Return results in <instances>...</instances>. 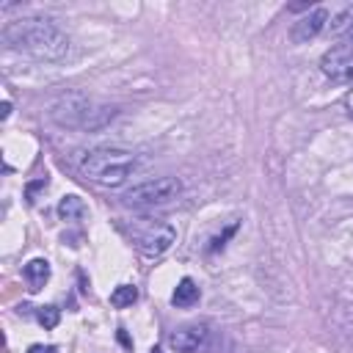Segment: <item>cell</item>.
<instances>
[{"label":"cell","mask_w":353,"mask_h":353,"mask_svg":"<svg viewBox=\"0 0 353 353\" xmlns=\"http://www.w3.org/2000/svg\"><path fill=\"white\" fill-rule=\"evenodd\" d=\"M320 72L331 80V83H353V28L336 41L331 44L323 58H320Z\"/></svg>","instance_id":"6"},{"label":"cell","mask_w":353,"mask_h":353,"mask_svg":"<svg viewBox=\"0 0 353 353\" xmlns=\"http://www.w3.org/2000/svg\"><path fill=\"white\" fill-rule=\"evenodd\" d=\"M36 190H47V176H41V179H36V182L28 185V190H25L28 201H36Z\"/></svg>","instance_id":"15"},{"label":"cell","mask_w":353,"mask_h":353,"mask_svg":"<svg viewBox=\"0 0 353 353\" xmlns=\"http://www.w3.org/2000/svg\"><path fill=\"white\" fill-rule=\"evenodd\" d=\"M3 41L8 50L25 52L36 61H61L69 55V36L47 17H22L3 28Z\"/></svg>","instance_id":"1"},{"label":"cell","mask_w":353,"mask_h":353,"mask_svg":"<svg viewBox=\"0 0 353 353\" xmlns=\"http://www.w3.org/2000/svg\"><path fill=\"white\" fill-rule=\"evenodd\" d=\"M22 279L28 281V287L36 292V290H41L47 281H50V262L47 259H41V256H36V259H30L25 268H22Z\"/></svg>","instance_id":"9"},{"label":"cell","mask_w":353,"mask_h":353,"mask_svg":"<svg viewBox=\"0 0 353 353\" xmlns=\"http://www.w3.org/2000/svg\"><path fill=\"white\" fill-rule=\"evenodd\" d=\"M36 320H39V325H44L47 331H52V328L58 325V320H61V312L47 303V306H39V309H36Z\"/></svg>","instance_id":"14"},{"label":"cell","mask_w":353,"mask_h":353,"mask_svg":"<svg viewBox=\"0 0 353 353\" xmlns=\"http://www.w3.org/2000/svg\"><path fill=\"white\" fill-rule=\"evenodd\" d=\"M8 116H11V102H8V99H6V102H3V113H0V119H3V121H6V119H8Z\"/></svg>","instance_id":"18"},{"label":"cell","mask_w":353,"mask_h":353,"mask_svg":"<svg viewBox=\"0 0 353 353\" xmlns=\"http://www.w3.org/2000/svg\"><path fill=\"white\" fill-rule=\"evenodd\" d=\"M28 353H58V347L55 345H30Z\"/></svg>","instance_id":"17"},{"label":"cell","mask_w":353,"mask_h":353,"mask_svg":"<svg viewBox=\"0 0 353 353\" xmlns=\"http://www.w3.org/2000/svg\"><path fill=\"white\" fill-rule=\"evenodd\" d=\"M210 342V328L204 323H188L168 334V345L176 353H199Z\"/></svg>","instance_id":"7"},{"label":"cell","mask_w":353,"mask_h":353,"mask_svg":"<svg viewBox=\"0 0 353 353\" xmlns=\"http://www.w3.org/2000/svg\"><path fill=\"white\" fill-rule=\"evenodd\" d=\"M85 212H88L85 201L80 196H74V193H69V196H63L58 201V218L61 221H80V218H85Z\"/></svg>","instance_id":"11"},{"label":"cell","mask_w":353,"mask_h":353,"mask_svg":"<svg viewBox=\"0 0 353 353\" xmlns=\"http://www.w3.org/2000/svg\"><path fill=\"white\" fill-rule=\"evenodd\" d=\"M345 105H347V110H350V116H353V88L347 91V97H345Z\"/></svg>","instance_id":"19"},{"label":"cell","mask_w":353,"mask_h":353,"mask_svg":"<svg viewBox=\"0 0 353 353\" xmlns=\"http://www.w3.org/2000/svg\"><path fill=\"white\" fill-rule=\"evenodd\" d=\"M182 196V179L179 176H154L141 185H132L121 193V204L132 210H154L168 207Z\"/></svg>","instance_id":"4"},{"label":"cell","mask_w":353,"mask_h":353,"mask_svg":"<svg viewBox=\"0 0 353 353\" xmlns=\"http://www.w3.org/2000/svg\"><path fill=\"white\" fill-rule=\"evenodd\" d=\"M119 108L116 105H102L80 91L72 94H61L50 102L47 116L58 124V127H69V130H83V132H94L108 127L116 119Z\"/></svg>","instance_id":"3"},{"label":"cell","mask_w":353,"mask_h":353,"mask_svg":"<svg viewBox=\"0 0 353 353\" xmlns=\"http://www.w3.org/2000/svg\"><path fill=\"white\" fill-rule=\"evenodd\" d=\"M325 28H328V8H325V6H317V8H309L301 19L292 22L290 39H292L295 44H306V41L317 39Z\"/></svg>","instance_id":"8"},{"label":"cell","mask_w":353,"mask_h":353,"mask_svg":"<svg viewBox=\"0 0 353 353\" xmlns=\"http://www.w3.org/2000/svg\"><path fill=\"white\" fill-rule=\"evenodd\" d=\"M138 301V290L132 287V284H119L113 292H110V306H116V309H127V306H132Z\"/></svg>","instance_id":"12"},{"label":"cell","mask_w":353,"mask_h":353,"mask_svg":"<svg viewBox=\"0 0 353 353\" xmlns=\"http://www.w3.org/2000/svg\"><path fill=\"white\" fill-rule=\"evenodd\" d=\"M77 174L99 188H119L124 185L135 168H138V154L121 146H97L85 149L74 160Z\"/></svg>","instance_id":"2"},{"label":"cell","mask_w":353,"mask_h":353,"mask_svg":"<svg viewBox=\"0 0 353 353\" xmlns=\"http://www.w3.org/2000/svg\"><path fill=\"white\" fill-rule=\"evenodd\" d=\"M234 229H237V223H232V226H229V229H226V232H223V234H221V237H212V245H210V248H207V251H210V254H215V251H218V248H223V240H226V237H229V234H232V232H234Z\"/></svg>","instance_id":"16"},{"label":"cell","mask_w":353,"mask_h":353,"mask_svg":"<svg viewBox=\"0 0 353 353\" xmlns=\"http://www.w3.org/2000/svg\"><path fill=\"white\" fill-rule=\"evenodd\" d=\"M127 234H130V243L143 256H160L176 240V229L168 221H157V218H135L130 223Z\"/></svg>","instance_id":"5"},{"label":"cell","mask_w":353,"mask_h":353,"mask_svg":"<svg viewBox=\"0 0 353 353\" xmlns=\"http://www.w3.org/2000/svg\"><path fill=\"white\" fill-rule=\"evenodd\" d=\"M119 339H121V345H127V347H132V342L127 339V334H124V328H119Z\"/></svg>","instance_id":"20"},{"label":"cell","mask_w":353,"mask_h":353,"mask_svg":"<svg viewBox=\"0 0 353 353\" xmlns=\"http://www.w3.org/2000/svg\"><path fill=\"white\" fill-rule=\"evenodd\" d=\"M149 353H163V350H160V347H157V345H154V347H152V350H149Z\"/></svg>","instance_id":"21"},{"label":"cell","mask_w":353,"mask_h":353,"mask_svg":"<svg viewBox=\"0 0 353 353\" xmlns=\"http://www.w3.org/2000/svg\"><path fill=\"white\" fill-rule=\"evenodd\" d=\"M328 28H331V33H342V36H345V33L353 28V6H345V8H339V11L331 17Z\"/></svg>","instance_id":"13"},{"label":"cell","mask_w":353,"mask_h":353,"mask_svg":"<svg viewBox=\"0 0 353 353\" xmlns=\"http://www.w3.org/2000/svg\"><path fill=\"white\" fill-rule=\"evenodd\" d=\"M199 298H201V292H199L196 281L185 276V279L176 284V290H174V295H171V303H174V306H179V309H188V306L199 303Z\"/></svg>","instance_id":"10"}]
</instances>
